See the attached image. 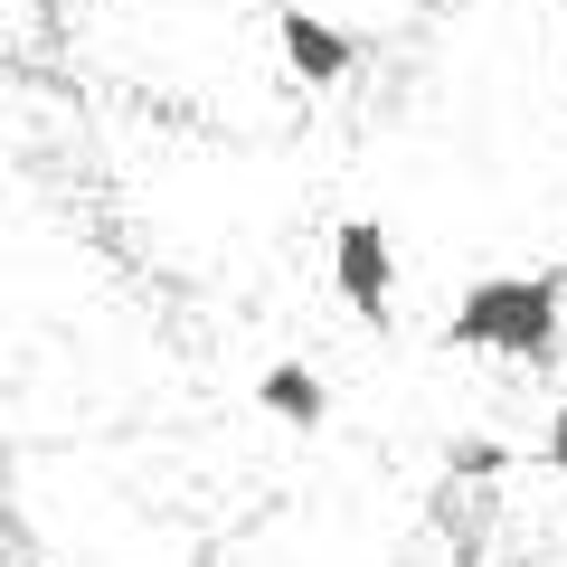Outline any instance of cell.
<instances>
[{
  "mask_svg": "<svg viewBox=\"0 0 567 567\" xmlns=\"http://www.w3.org/2000/svg\"><path fill=\"white\" fill-rule=\"evenodd\" d=\"M567 331V265H520V275H483L454 293L445 350H483L511 369H548Z\"/></svg>",
  "mask_w": 567,
  "mask_h": 567,
  "instance_id": "cell-1",
  "label": "cell"
},
{
  "mask_svg": "<svg viewBox=\"0 0 567 567\" xmlns=\"http://www.w3.org/2000/svg\"><path fill=\"white\" fill-rule=\"evenodd\" d=\"M331 293H341L369 331H388V312H398V246H388L379 218H341L331 227Z\"/></svg>",
  "mask_w": 567,
  "mask_h": 567,
  "instance_id": "cell-2",
  "label": "cell"
},
{
  "mask_svg": "<svg viewBox=\"0 0 567 567\" xmlns=\"http://www.w3.org/2000/svg\"><path fill=\"white\" fill-rule=\"evenodd\" d=\"M275 48H284V66H293V85H312V95L350 85L360 58H369L341 20H322V10H303V0H284V10H275Z\"/></svg>",
  "mask_w": 567,
  "mask_h": 567,
  "instance_id": "cell-3",
  "label": "cell"
},
{
  "mask_svg": "<svg viewBox=\"0 0 567 567\" xmlns=\"http://www.w3.org/2000/svg\"><path fill=\"white\" fill-rule=\"evenodd\" d=\"M256 406H265L275 425H303V435H312V425L331 416V379H322L312 360H275V369L256 379Z\"/></svg>",
  "mask_w": 567,
  "mask_h": 567,
  "instance_id": "cell-4",
  "label": "cell"
},
{
  "mask_svg": "<svg viewBox=\"0 0 567 567\" xmlns=\"http://www.w3.org/2000/svg\"><path fill=\"white\" fill-rule=\"evenodd\" d=\"M520 464H529V454L502 445V435H454V445H445V473H454V483H502V473H520Z\"/></svg>",
  "mask_w": 567,
  "mask_h": 567,
  "instance_id": "cell-5",
  "label": "cell"
},
{
  "mask_svg": "<svg viewBox=\"0 0 567 567\" xmlns=\"http://www.w3.org/2000/svg\"><path fill=\"white\" fill-rule=\"evenodd\" d=\"M539 473H558V483H567V398L548 406V435H539Z\"/></svg>",
  "mask_w": 567,
  "mask_h": 567,
  "instance_id": "cell-6",
  "label": "cell"
}]
</instances>
